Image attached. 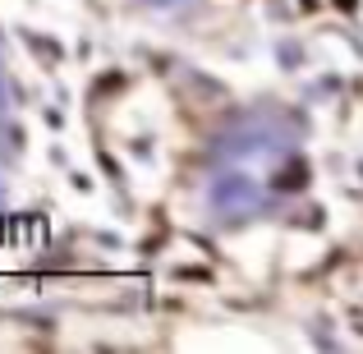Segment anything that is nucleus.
Instances as JSON below:
<instances>
[{
  "mask_svg": "<svg viewBox=\"0 0 363 354\" xmlns=\"http://www.w3.org/2000/svg\"><path fill=\"white\" fill-rule=\"evenodd\" d=\"M303 184H308V166H290V170L276 175V189H285V194H290V189H303Z\"/></svg>",
  "mask_w": 363,
  "mask_h": 354,
  "instance_id": "f257e3e1",
  "label": "nucleus"
}]
</instances>
